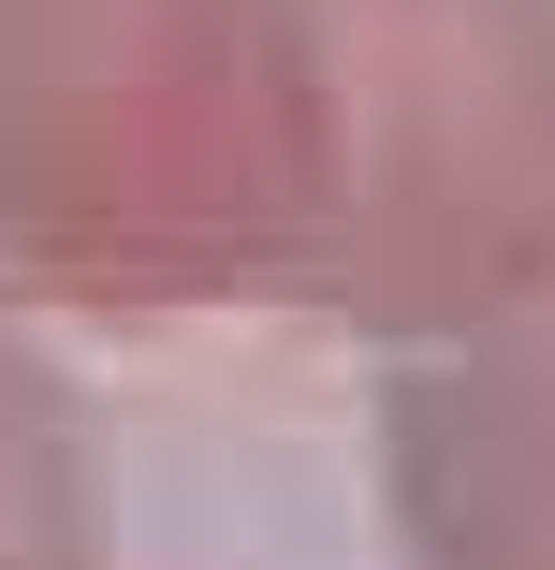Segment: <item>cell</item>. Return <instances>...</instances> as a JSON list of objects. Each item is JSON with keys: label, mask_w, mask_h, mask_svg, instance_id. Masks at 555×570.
I'll list each match as a JSON object with an SVG mask.
<instances>
[{"label": "cell", "mask_w": 555, "mask_h": 570, "mask_svg": "<svg viewBox=\"0 0 555 570\" xmlns=\"http://www.w3.org/2000/svg\"><path fill=\"white\" fill-rule=\"evenodd\" d=\"M278 307L395 352L555 278V0H249Z\"/></svg>", "instance_id": "obj_1"}, {"label": "cell", "mask_w": 555, "mask_h": 570, "mask_svg": "<svg viewBox=\"0 0 555 570\" xmlns=\"http://www.w3.org/2000/svg\"><path fill=\"white\" fill-rule=\"evenodd\" d=\"M0 293L278 307L249 0H0Z\"/></svg>", "instance_id": "obj_2"}, {"label": "cell", "mask_w": 555, "mask_h": 570, "mask_svg": "<svg viewBox=\"0 0 555 570\" xmlns=\"http://www.w3.org/2000/svg\"><path fill=\"white\" fill-rule=\"evenodd\" d=\"M380 498L409 570H555V278L395 352Z\"/></svg>", "instance_id": "obj_3"}, {"label": "cell", "mask_w": 555, "mask_h": 570, "mask_svg": "<svg viewBox=\"0 0 555 570\" xmlns=\"http://www.w3.org/2000/svg\"><path fill=\"white\" fill-rule=\"evenodd\" d=\"M0 570H102V469L73 381L0 322Z\"/></svg>", "instance_id": "obj_4"}]
</instances>
